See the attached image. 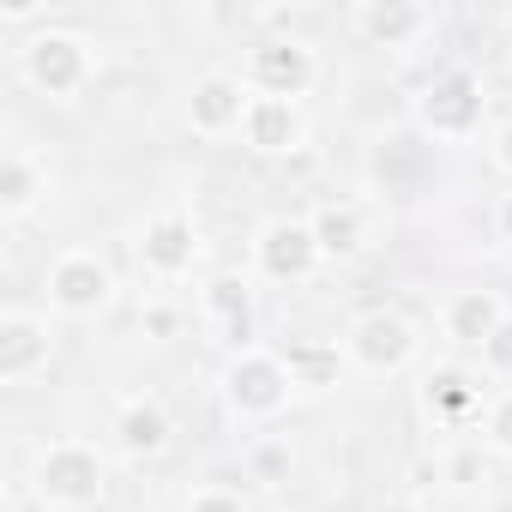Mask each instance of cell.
I'll return each instance as SVG.
<instances>
[{"label": "cell", "mask_w": 512, "mask_h": 512, "mask_svg": "<svg viewBox=\"0 0 512 512\" xmlns=\"http://www.w3.org/2000/svg\"><path fill=\"white\" fill-rule=\"evenodd\" d=\"M31 500L43 512H97L109 500V458L91 440H49L31 464Z\"/></svg>", "instance_id": "6da1fadb"}, {"label": "cell", "mask_w": 512, "mask_h": 512, "mask_svg": "<svg viewBox=\"0 0 512 512\" xmlns=\"http://www.w3.org/2000/svg\"><path fill=\"white\" fill-rule=\"evenodd\" d=\"M223 410L235 422H278L296 398V380H290V362L284 350H266V344H247L223 362Z\"/></svg>", "instance_id": "7a4b0ae2"}, {"label": "cell", "mask_w": 512, "mask_h": 512, "mask_svg": "<svg viewBox=\"0 0 512 512\" xmlns=\"http://www.w3.org/2000/svg\"><path fill=\"white\" fill-rule=\"evenodd\" d=\"M19 73L37 97L49 103H79L85 85L97 79V55L79 31H31L19 49Z\"/></svg>", "instance_id": "3957f363"}, {"label": "cell", "mask_w": 512, "mask_h": 512, "mask_svg": "<svg viewBox=\"0 0 512 512\" xmlns=\"http://www.w3.org/2000/svg\"><path fill=\"white\" fill-rule=\"evenodd\" d=\"M410 115H416V127H422L428 139L458 145V139H476V133H482L488 91H482V79H476V73L446 67V73H434V79H422V85H416Z\"/></svg>", "instance_id": "277c9868"}, {"label": "cell", "mask_w": 512, "mask_h": 512, "mask_svg": "<svg viewBox=\"0 0 512 512\" xmlns=\"http://www.w3.org/2000/svg\"><path fill=\"white\" fill-rule=\"evenodd\" d=\"M43 290H49V308H55L61 320H103V314L115 308V296H121L115 266L103 260L97 247H67V253H55L49 272H43Z\"/></svg>", "instance_id": "5b68a950"}, {"label": "cell", "mask_w": 512, "mask_h": 512, "mask_svg": "<svg viewBox=\"0 0 512 512\" xmlns=\"http://www.w3.org/2000/svg\"><path fill=\"white\" fill-rule=\"evenodd\" d=\"M416 350H422V332H416V320L398 314V308H368V314H356V320L344 326V362H350L356 374L392 380V374H404V368L416 362Z\"/></svg>", "instance_id": "8992f818"}, {"label": "cell", "mask_w": 512, "mask_h": 512, "mask_svg": "<svg viewBox=\"0 0 512 512\" xmlns=\"http://www.w3.org/2000/svg\"><path fill=\"white\" fill-rule=\"evenodd\" d=\"M133 253H139V272H145V278L181 284V278H193L199 260H205V235H199V223H193L181 205H163V211H151V217L139 223Z\"/></svg>", "instance_id": "52a82bcc"}, {"label": "cell", "mask_w": 512, "mask_h": 512, "mask_svg": "<svg viewBox=\"0 0 512 512\" xmlns=\"http://www.w3.org/2000/svg\"><path fill=\"white\" fill-rule=\"evenodd\" d=\"M241 79H247L253 97L302 103V97L320 85V55H314V43H302V37H266V43H253V49H247Z\"/></svg>", "instance_id": "ba28073f"}, {"label": "cell", "mask_w": 512, "mask_h": 512, "mask_svg": "<svg viewBox=\"0 0 512 512\" xmlns=\"http://www.w3.org/2000/svg\"><path fill=\"white\" fill-rule=\"evenodd\" d=\"M320 266H326V253H320L308 217H272L253 235V272L266 284H308Z\"/></svg>", "instance_id": "9c48e42d"}, {"label": "cell", "mask_w": 512, "mask_h": 512, "mask_svg": "<svg viewBox=\"0 0 512 512\" xmlns=\"http://www.w3.org/2000/svg\"><path fill=\"white\" fill-rule=\"evenodd\" d=\"M247 103H253L247 79L217 67V73H199V79L187 85L181 115H187V127H193L199 139H235V133H241V121H247Z\"/></svg>", "instance_id": "30bf717a"}, {"label": "cell", "mask_w": 512, "mask_h": 512, "mask_svg": "<svg viewBox=\"0 0 512 512\" xmlns=\"http://www.w3.org/2000/svg\"><path fill=\"white\" fill-rule=\"evenodd\" d=\"M350 31H356L368 49L410 55V49L434 31V13L422 7V0H362V7H350Z\"/></svg>", "instance_id": "8fae6325"}, {"label": "cell", "mask_w": 512, "mask_h": 512, "mask_svg": "<svg viewBox=\"0 0 512 512\" xmlns=\"http://www.w3.org/2000/svg\"><path fill=\"white\" fill-rule=\"evenodd\" d=\"M55 362V326L31 308H7L0 314V380L25 386Z\"/></svg>", "instance_id": "7c38bea8"}, {"label": "cell", "mask_w": 512, "mask_h": 512, "mask_svg": "<svg viewBox=\"0 0 512 512\" xmlns=\"http://www.w3.org/2000/svg\"><path fill=\"white\" fill-rule=\"evenodd\" d=\"M422 416L434 422V428H470V422H482L488 416V404H482V380L470 374V368H428L422 374Z\"/></svg>", "instance_id": "4fadbf2b"}, {"label": "cell", "mask_w": 512, "mask_h": 512, "mask_svg": "<svg viewBox=\"0 0 512 512\" xmlns=\"http://www.w3.org/2000/svg\"><path fill=\"white\" fill-rule=\"evenodd\" d=\"M49 193H55L49 163L31 145H7V157H0V217L25 223V217H37L49 205Z\"/></svg>", "instance_id": "5bb4252c"}, {"label": "cell", "mask_w": 512, "mask_h": 512, "mask_svg": "<svg viewBox=\"0 0 512 512\" xmlns=\"http://www.w3.org/2000/svg\"><path fill=\"white\" fill-rule=\"evenodd\" d=\"M302 139H308L302 103H284V97H253V103H247L241 145H247L253 157H290V151H302Z\"/></svg>", "instance_id": "9a60e30c"}, {"label": "cell", "mask_w": 512, "mask_h": 512, "mask_svg": "<svg viewBox=\"0 0 512 512\" xmlns=\"http://www.w3.org/2000/svg\"><path fill=\"white\" fill-rule=\"evenodd\" d=\"M199 314H205L235 350H247V344H253V278H241V272H217V278H205V290H199Z\"/></svg>", "instance_id": "2e32d148"}, {"label": "cell", "mask_w": 512, "mask_h": 512, "mask_svg": "<svg viewBox=\"0 0 512 512\" xmlns=\"http://www.w3.org/2000/svg\"><path fill=\"white\" fill-rule=\"evenodd\" d=\"M169 440H175V422H169V410H163L157 398H127V404L115 410V446H121L127 464L163 458Z\"/></svg>", "instance_id": "e0dca14e"}, {"label": "cell", "mask_w": 512, "mask_h": 512, "mask_svg": "<svg viewBox=\"0 0 512 512\" xmlns=\"http://www.w3.org/2000/svg\"><path fill=\"white\" fill-rule=\"evenodd\" d=\"M440 326H446L452 344L482 350V344L506 326V302H500V290H452L446 308H440Z\"/></svg>", "instance_id": "ac0fdd59"}, {"label": "cell", "mask_w": 512, "mask_h": 512, "mask_svg": "<svg viewBox=\"0 0 512 512\" xmlns=\"http://www.w3.org/2000/svg\"><path fill=\"white\" fill-rule=\"evenodd\" d=\"M308 223H314V241H320L326 260H356L368 247V217L356 199H320Z\"/></svg>", "instance_id": "d6986e66"}, {"label": "cell", "mask_w": 512, "mask_h": 512, "mask_svg": "<svg viewBox=\"0 0 512 512\" xmlns=\"http://www.w3.org/2000/svg\"><path fill=\"white\" fill-rule=\"evenodd\" d=\"M284 362H290L296 392H332L338 374H344V356H338V344H326V338H296V344L284 350Z\"/></svg>", "instance_id": "ffe728a7"}, {"label": "cell", "mask_w": 512, "mask_h": 512, "mask_svg": "<svg viewBox=\"0 0 512 512\" xmlns=\"http://www.w3.org/2000/svg\"><path fill=\"white\" fill-rule=\"evenodd\" d=\"M241 464H247V476L253 482H290V470H296V446H290V434H253L247 440V452H241Z\"/></svg>", "instance_id": "44dd1931"}, {"label": "cell", "mask_w": 512, "mask_h": 512, "mask_svg": "<svg viewBox=\"0 0 512 512\" xmlns=\"http://www.w3.org/2000/svg\"><path fill=\"white\" fill-rule=\"evenodd\" d=\"M181 512H247V500L229 482H199V488L181 494Z\"/></svg>", "instance_id": "7402d4cb"}, {"label": "cell", "mask_w": 512, "mask_h": 512, "mask_svg": "<svg viewBox=\"0 0 512 512\" xmlns=\"http://www.w3.org/2000/svg\"><path fill=\"white\" fill-rule=\"evenodd\" d=\"M482 446L500 452V458H512V392H500V398L488 404V416H482Z\"/></svg>", "instance_id": "603a6c76"}, {"label": "cell", "mask_w": 512, "mask_h": 512, "mask_svg": "<svg viewBox=\"0 0 512 512\" xmlns=\"http://www.w3.org/2000/svg\"><path fill=\"white\" fill-rule=\"evenodd\" d=\"M139 332H145L151 344H169V338L181 332V308H175V302H145V308H139Z\"/></svg>", "instance_id": "cb8c5ba5"}, {"label": "cell", "mask_w": 512, "mask_h": 512, "mask_svg": "<svg viewBox=\"0 0 512 512\" xmlns=\"http://www.w3.org/2000/svg\"><path fill=\"white\" fill-rule=\"evenodd\" d=\"M482 374H494V380H512V314H506V326L482 344Z\"/></svg>", "instance_id": "d4e9b609"}, {"label": "cell", "mask_w": 512, "mask_h": 512, "mask_svg": "<svg viewBox=\"0 0 512 512\" xmlns=\"http://www.w3.org/2000/svg\"><path fill=\"white\" fill-rule=\"evenodd\" d=\"M440 482H452V488H476V482H488L482 452H452V458L440 464Z\"/></svg>", "instance_id": "484cf974"}, {"label": "cell", "mask_w": 512, "mask_h": 512, "mask_svg": "<svg viewBox=\"0 0 512 512\" xmlns=\"http://www.w3.org/2000/svg\"><path fill=\"white\" fill-rule=\"evenodd\" d=\"M488 163H494L500 175H512V115H506V121L488 133Z\"/></svg>", "instance_id": "4316f807"}, {"label": "cell", "mask_w": 512, "mask_h": 512, "mask_svg": "<svg viewBox=\"0 0 512 512\" xmlns=\"http://www.w3.org/2000/svg\"><path fill=\"white\" fill-rule=\"evenodd\" d=\"M49 7H43V0H7V7H0V19H7V25H31V19H43Z\"/></svg>", "instance_id": "83f0119b"}, {"label": "cell", "mask_w": 512, "mask_h": 512, "mask_svg": "<svg viewBox=\"0 0 512 512\" xmlns=\"http://www.w3.org/2000/svg\"><path fill=\"white\" fill-rule=\"evenodd\" d=\"M494 235H500V241H512V193H500V199H494Z\"/></svg>", "instance_id": "f1b7e54d"}, {"label": "cell", "mask_w": 512, "mask_h": 512, "mask_svg": "<svg viewBox=\"0 0 512 512\" xmlns=\"http://www.w3.org/2000/svg\"><path fill=\"white\" fill-rule=\"evenodd\" d=\"M374 512H428V506H422V500H410V494H398V500H380Z\"/></svg>", "instance_id": "f546056e"}, {"label": "cell", "mask_w": 512, "mask_h": 512, "mask_svg": "<svg viewBox=\"0 0 512 512\" xmlns=\"http://www.w3.org/2000/svg\"><path fill=\"white\" fill-rule=\"evenodd\" d=\"M488 512H512V494H500V500H488Z\"/></svg>", "instance_id": "4dcf8cb0"}, {"label": "cell", "mask_w": 512, "mask_h": 512, "mask_svg": "<svg viewBox=\"0 0 512 512\" xmlns=\"http://www.w3.org/2000/svg\"><path fill=\"white\" fill-rule=\"evenodd\" d=\"M506 37H512V13H506Z\"/></svg>", "instance_id": "1f68e13d"}, {"label": "cell", "mask_w": 512, "mask_h": 512, "mask_svg": "<svg viewBox=\"0 0 512 512\" xmlns=\"http://www.w3.org/2000/svg\"><path fill=\"white\" fill-rule=\"evenodd\" d=\"M506 67H512V49H506Z\"/></svg>", "instance_id": "d6a6232c"}]
</instances>
